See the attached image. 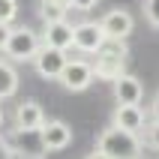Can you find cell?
I'll list each match as a JSON object with an SVG mask.
<instances>
[{"mask_svg": "<svg viewBox=\"0 0 159 159\" xmlns=\"http://www.w3.org/2000/svg\"><path fill=\"white\" fill-rule=\"evenodd\" d=\"M90 156H99V159H138V156H144V138H141V132H129L123 126L111 123L96 138V150Z\"/></svg>", "mask_w": 159, "mask_h": 159, "instance_id": "cell-1", "label": "cell"}, {"mask_svg": "<svg viewBox=\"0 0 159 159\" xmlns=\"http://www.w3.org/2000/svg\"><path fill=\"white\" fill-rule=\"evenodd\" d=\"M93 69H96V78H102V81H114L117 75H123L126 72V45H123V39H108L96 51Z\"/></svg>", "mask_w": 159, "mask_h": 159, "instance_id": "cell-2", "label": "cell"}, {"mask_svg": "<svg viewBox=\"0 0 159 159\" xmlns=\"http://www.w3.org/2000/svg\"><path fill=\"white\" fill-rule=\"evenodd\" d=\"M39 48H42V36L36 33V30H30V27L21 24V27H12L3 54H6L12 63H33V57H36Z\"/></svg>", "mask_w": 159, "mask_h": 159, "instance_id": "cell-3", "label": "cell"}, {"mask_svg": "<svg viewBox=\"0 0 159 159\" xmlns=\"http://www.w3.org/2000/svg\"><path fill=\"white\" fill-rule=\"evenodd\" d=\"M96 81V69H93V63L90 60H81V57H69L66 66L60 72V84L69 93H84Z\"/></svg>", "mask_w": 159, "mask_h": 159, "instance_id": "cell-4", "label": "cell"}, {"mask_svg": "<svg viewBox=\"0 0 159 159\" xmlns=\"http://www.w3.org/2000/svg\"><path fill=\"white\" fill-rule=\"evenodd\" d=\"M108 42V33L102 21H81L75 24V33H72V48L81 54H96L102 45Z\"/></svg>", "mask_w": 159, "mask_h": 159, "instance_id": "cell-5", "label": "cell"}, {"mask_svg": "<svg viewBox=\"0 0 159 159\" xmlns=\"http://www.w3.org/2000/svg\"><path fill=\"white\" fill-rule=\"evenodd\" d=\"M66 60H69L66 48H54V45L42 42V48H39L36 57H33V66H36V72H39V78L60 81V72H63V66H66Z\"/></svg>", "mask_w": 159, "mask_h": 159, "instance_id": "cell-6", "label": "cell"}, {"mask_svg": "<svg viewBox=\"0 0 159 159\" xmlns=\"http://www.w3.org/2000/svg\"><path fill=\"white\" fill-rule=\"evenodd\" d=\"M39 138H42L45 153L48 150H66L72 144V126L66 120H45L42 129H39Z\"/></svg>", "mask_w": 159, "mask_h": 159, "instance_id": "cell-7", "label": "cell"}, {"mask_svg": "<svg viewBox=\"0 0 159 159\" xmlns=\"http://www.w3.org/2000/svg\"><path fill=\"white\" fill-rule=\"evenodd\" d=\"M99 21L105 27L108 39H126V36L135 30V18H132L129 9H111V12H105Z\"/></svg>", "mask_w": 159, "mask_h": 159, "instance_id": "cell-8", "label": "cell"}, {"mask_svg": "<svg viewBox=\"0 0 159 159\" xmlns=\"http://www.w3.org/2000/svg\"><path fill=\"white\" fill-rule=\"evenodd\" d=\"M111 84H114V99H117V102H126V105H141V99H144V84L135 78V75L123 72V75H117Z\"/></svg>", "mask_w": 159, "mask_h": 159, "instance_id": "cell-9", "label": "cell"}, {"mask_svg": "<svg viewBox=\"0 0 159 159\" xmlns=\"http://www.w3.org/2000/svg\"><path fill=\"white\" fill-rule=\"evenodd\" d=\"M147 120H150V117L144 114L141 105H126V102H117L114 117H111L114 126H123V129H129V132H141L144 126H147Z\"/></svg>", "mask_w": 159, "mask_h": 159, "instance_id": "cell-10", "label": "cell"}, {"mask_svg": "<svg viewBox=\"0 0 159 159\" xmlns=\"http://www.w3.org/2000/svg\"><path fill=\"white\" fill-rule=\"evenodd\" d=\"M72 33H75V24H69L66 18H57V21H45L42 30V42L54 45V48H72Z\"/></svg>", "mask_w": 159, "mask_h": 159, "instance_id": "cell-11", "label": "cell"}, {"mask_svg": "<svg viewBox=\"0 0 159 159\" xmlns=\"http://www.w3.org/2000/svg\"><path fill=\"white\" fill-rule=\"evenodd\" d=\"M45 123V111L36 99H24L15 108V129H42Z\"/></svg>", "mask_w": 159, "mask_h": 159, "instance_id": "cell-12", "label": "cell"}, {"mask_svg": "<svg viewBox=\"0 0 159 159\" xmlns=\"http://www.w3.org/2000/svg\"><path fill=\"white\" fill-rule=\"evenodd\" d=\"M18 72L12 66V60H0V102L3 99H12L18 93Z\"/></svg>", "mask_w": 159, "mask_h": 159, "instance_id": "cell-13", "label": "cell"}, {"mask_svg": "<svg viewBox=\"0 0 159 159\" xmlns=\"http://www.w3.org/2000/svg\"><path fill=\"white\" fill-rule=\"evenodd\" d=\"M66 12L69 9H63V6H54V3H39V18H42V24L45 21H57V18H66Z\"/></svg>", "mask_w": 159, "mask_h": 159, "instance_id": "cell-14", "label": "cell"}, {"mask_svg": "<svg viewBox=\"0 0 159 159\" xmlns=\"http://www.w3.org/2000/svg\"><path fill=\"white\" fill-rule=\"evenodd\" d=\"M144 144L159 150V120H147V126H144Z\"/></svg>", "mask_w": 159, "mask_h": 159, "instance_id": "cell-15", "label": "cell"}, {"mask_svg": "<svg viewBox=\"0 0 159 159\" xmlns=\"http://www.w3.org/2000/svg\"><path fill=\"white\" fill-rule=\"evenodd\" d=\"M18 18V0H0V21L12 24Z\"/></svg>", "mask_w": 159, "mask_h": 159, "instance_id": "cell-16", "label": "cell"}, {"mask_svg": "<svg viewBox=\"0 0 159 159\" xmlns=\"http://www.w3.org/2000/svg\"><path fill=\"white\" fill-rule=\"evenodd\" d=\"M144 18L150 27L159 30V0H144Z\"/></svg>", "mask_w": 159, "mask_h": 159, "instance_id": "cell-17", "label": "cell"}, {"mask_svg": "<svg viewBox=\"0 0 159 159\" xmlns=\"http://www.w3.org/2000/svg\"><path fill=\"white\" fill-rule=\"evenodd\" d=\"M99 0H69V9H75V12H90V9H96Z\"/></svg>", "mask_w": 159, "mask_h": 159, "instance_id": "cell-18", "label": "cell"}, {"mask_svg": "<svg viewBox=\"0 0 159 159\" xmlns=\"http://www.w3.org/2000/svg\"><path fill=\"white\" fill-rule=\"evenodd\" d=\"M9 33H12V24H6V21H0V51L6 48V42H9Z\"/></svg>", "mask_w": 159, "mask_h": 159, "instance_id": "cell-19", "label": "cell"}, {"mask_svg": "<svg viewBox=\"0 0 159 159\" xmlns=\"http://www.w3.org/2000/svg\"><path fill=\"white\" fill-rule=\"evenodd\" d=\"M147 117H150V120H159V96L147 105Z\"/></svg>", "mask_w": 159, "mask_h": 159, "instance_id": "cell-20", "label": "cell"}, {"mask_svg": "<svg viewBox=\"0 0 159 159\" xmlns=\"http://www.w3.org/2000/svg\"><path fill=\"white\" fill-rule=\"evenodd\" d=\"M45 3H54V6H63V9H69V0H45Z\"/></svg>", "mask_w": 159, "mask_h": 159, "instance_id": "cell-21", "label": "cell"}, {"mask_svg": "<svg viewBox=\"0 0 159 159\" xmlns=\"http://www.w3.org/2000/svg\"><path fill=\"white\" fill-rule=\"evenodd\" d=\"M0 126H3V105H0Z\"/></svg>", "mask_w": 159, "mask_h": 159, "instance_id": "cell-22", "label": "cell"}]
</instances>
